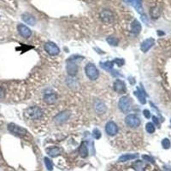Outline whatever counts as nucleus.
Masks as SVG:
<instances>
[{
    "instance_id": "obj_22",
    "label": "nucleus",
    "mask_w": 171,
    "mask_h": 171,
    "mask_svg": "<svg viewBox=\"0 0 171 171\" xmlns=\"http://www.w3.org/2000/svg\"><path fill=\"white\" fill-rule=\"evenodd\" d=\"M95 109H96V111L99 114H104L106 110V107L102 102L100 101H98L96 104H95Z\"/></svg>"
},
{
    "instance_id": "obj_11",
    "label": "nucleus",
    "mask_w": 171,
    "mask_h": 171,
    "mask_svg": "<svg viewBox=\"0 0 171 171\" xmlns=\"http://www.w3.org/2000/svg\"><path fill=\"white\" fill-rule=\"evenodd\" d=\"M154 44H155L154 39H152V38L147 39L144 40V41L141 43V46H140V50H141L143 52H147V51L150 50L151 48L153 46Z\"/></svg>"
},
{
    "instance_id": "obj_33",
    "label": "nucleus",
    "mask_w": 171,
    "mask_h": 171,
    "mask_svg": "<svg viewBox=\"0 0 171 171\" xmlns=\"http://www.w3.org/2000/svg\"><path fill=\"white\" fill-rule=\"evenodd\" d=\"M152 120H153V122H154L155 124L158 126V127H159V126H160V122H159L158 118V117H152Z\"/></svg>"
},
{
    "instance_id": "obj_32",
    "label": "nucleus",
    "mask_w": 171,
    "mask_h": 171,
    "mask_svg": "<svg viewBox=\"0 0 171 171\" xmlns=\"http://www.w3.org/2000/svg\"><path fill=\"white\" fill-rule=\"evenodd\" d=\"M143 159H145L146 161H149V162H151V163L154 162V160H153L152 158H151L149 156H146V155H144V156H143Z\"/></svg>"
},
{
    "instance_id": "obj_6",
    "label": "nucleus",
    "mask_w": 171,
    "mask_h": 171,
    "mask_svg": "<svg viewBox=\"0 0 171 171\" xmlns=\"http://www.w3.org/2000/svg\"><path fill=\"white\" fill-rule=\"evenodd\" d=\"M100 18L104 23L110 24L114 21L115 17H114V13L112 11L108 10V9H104L102 12H100Z\"/></svg>"
},
{
    "instance_id": "obj_9",
    "label": "nucleus",
    "mask_w": 171,
    "mask_h": 171,
    "mask_svg": "<svg viewBox=\"0 0 171 171\" xmlns=\"http://www.w3.org/2000/svg\"><path fill=\"white\" fill-rule=\"evenodd\" d=\"M66 69H67L68 75H70V76H75V75H77V73H78L79 68H78V65L75 62H73V61H68Z\"/></svg>"
},
{
    "instance_id": "obj_7",
    "label": "nucleus",
    "mask_w": 171,
    "mask_h": 171,
    "mask_svg": "<svg viewBox=\"0 0 171 171\" xmlns=\"http://www.w3.org/2000/svg\"><path fill=\"white\" fill-rule=\"evenodd\" d=\"M45 50L50 56H57L60 52L59 47L52 42H47L45 45Z\"/></svg>"
},
{
    "instance_id": "obj_3",
    "label": "nucleus",
    "mask_w": 171,
    "mask_h": 171,
    "mask_svg": "<svg viewBox=\"0 0 171 171\" xmlns=\"http://www.w3.org/2000/svg\"><path fill=\"white\" fill-rule=\"evenodd\" d=\"M8 130L14 135L21 138H24L28 134V131L25 128H21L20 126L16 125L15 123H9L8 125Z\"/></svg>"
},
{
    "instance_id": "obj_35",
    "label": "nucleus",
    "mask_w": 171,
    "mask_h": 171,
    "mask_svg": "<svg viewBox=\"0 0 171 171\" xmlns=\"http://www.w3.org/2000/svg\"><path fill=\"white\" fill-rule=\"evenodd\" d=\"M170 123H171V121H170Z\"/></svg>"
},
{
    "instance_id": "obj_12",
    "label": "nucleus",
    "mask_w": 171,
    "mask_h": 171,
    "mask_svg": "<svg viewBox=\"0 0 171 171\" xmlns=\"http://www.w3.org/2000/svg\"><path fill=\"white\" fill-rule=\"evenodd\" d=\"M69 116H70V113L68 112V111H63V112L59 113L58 115H57L55 117L54 120L58 124H62V123L67 121L68 119L69 118Z\"/></svg>"
},
{
    "instance_id": "obj_34",
    "label": "nucleus",
    "mask_w": 171,
    "mask_h": 171,
    "mask_svg": "<svg viewBox=\"0 0 171 171\" xmlns=\"http://www.w3.org/2000/svg\"><path fill=\"white\" fill-rule=\"evenodd\" d=\"M164 171H171V168H168V167H164L163 168Z\"/></svg>"
},
{
    "instance_id": "obj_20",
    "label": "nucleus",
    "mask_w": 171,
    "mask_h": 171,
    "mask_svg": "<svg viewBox=\"0 0 171 171\" xmlns=\"http://www.w3.org/2000/svg\"><path fill=\"white\" fill-rule=\"evenodd\" d=\"M79 153L80 157L82 158H87L88 155V150H87V144L85 142H82L81 145L80 146L79 149Z\"/></svg>"
},
{
    "instance_id": "obj_19",
    "label": "nucleus",
    "mask_w": 171,
    "mask_h": 171,
    "mask_svg": "<svg viewBox=\"0 0 171 171\" xmlns=\"http://www.w3.org/2000/svg\"><path fill=\"white\" fill-rule=\"evenodd\" d=\"M44 101L46 104H53L57 101V95L55 93H48L44 97Z\"/></svg>"
},
{
    "instance_id": "obj_30",
    "label": "nucleus",
    "mask_w": 171,
    "mask_h": 171,
    "mask_svg": "<svg viewBox=\"0 0 171 171\" xmlns=\"http://www.w3.org/2000/svg\"><path fill=\"white\" fill-rule=\"evenodd\" d=\"M4 95H5V90L3 87L0 86V99H4Z\"/></svg>"
},
{
    "instance_id": "obj_15",
    "label": "nucleus",
    "mask_w": 171,
    "mask_h": 171,
    "mask_svg": "<svg viewBox=\"0 0 171 171\" xmlns=\"http://www.w3.org/2000/svg\"><path fill=\"white\" fill-rule=\"evenodd\" d=\"M21 18H22L23 21H25V23L28 24V25L34 26L35 25V23H36V20H35V18H34L32 15L28 14V13H25V14H23Z\"/></svg>"
},
{
    "instance_id": "obj_31",
    "label": "nucleus",
    "mask_w": 171,
    "mask_h": 171,
    "mask_svg": "<svg viewBox=\"0 0 171 171\" xmlns=\"http://www.w3.org/2000/svg\"><path fill=\"white\" fill-rule=\"evenodd\" d=\"M143 115H144V117L147 118V119H149L151 117V112L148 110H145L144 111H143Z\"/></svg>"
},
{
    "instance_id": "obj_18",
    "label": "nucleus",
    "mask_w": 171,
    "mask_h": 171,
    "mask_svg": "<svg viewBox=\"0 0 171 171\" xmlns=\"http://www.w3.org/2000/svg\"><path fill=\"white\" fill-rule=\"evenodd\" d=\"M134 94L135 95V96L137 97L139 101L142 104H146V96H145V93L142 92L139 88H137V90L134 92Z\"/></svg>"
},
{
    "instance_id": "obj_21",
    "label": "nucleus",
    "mask_w": 171,
    "mask_h": 171,
    "mask_svg": "<svg viewBox=\"0 0 171 171\" xmlns=\"http://www.w3.org/2000/svg\"><path fill=\"white\" fill-rule=\"evenodd\" d=\"M138 158V154H125L121 156L119 158V162H127V161H130V160H133Z\"/></svg>"
},
{
    "instance_id": "obj_24",
    "label": "nucleus",
    "mask_w": 171,
    "mask_h": 171,
    "mask_svg": "<svg viewBox=\"0 0 171 171\" xmlns=\"http://www.w3.org/2000/svg\"><path fill=\"white\" fill-rule=\"evenodd\" d=\"M44 162H45L46 167L48 170L51 171L52 169H53V163H52V161H51L50 158H44Z\"/></svg>"
},
{
    "instance_id": "obj_26",
    "label": "nucleus",
    "mask_w": 171,
    "mask_h": 171,
    "mask_svg": "<svg viewBox=\"0 0 171 171\" xmlns=\"http://www.w3.org/2000/svg\"><path fill=\"white\" fill-rule=\"evenodd\" d=\"M134 167L136 171H142V169L144 167V163H143V162H141V161L138 160V161H136V162L134 163Z\"/></svg>"
},
{
    "instance_id": "obj_25",
    "label": "nucleus",
    "mask_w": 171,
    "mask_h": 171,
    "mask_svg": "<svg viewBox=\"0 0 171 171\" xmlns=\"http://www.w3.org/2000/svg\"><path fill=\"white\" fill-rule=\"evenodd\" d=\"M146 130L149 134H153L155 132V126L151 122H148L146 125Z\"/></svg>"
},
{
    "instance_id": "obj_13",
    "label": "nucleus",
    "mask_w": 171,
    "mask_h": 171,
    "mask_svg": "<svg viewBox=\"0 0 171 171\" xmlns=\"http://www.w3.org/2000/svg\"><path fill=\"white\" fill-rule=\"evenodd\" d=\"M113 87H114V90L117 92H118V93H125L126 92L125 83L121 80H115Z\"/></svg>"
},
{
    "instance_id": "obj_8",
    "label": "nucleus",
    "mask_w": 171,
    "mask_h": 171,
    "mask_svg": "<svg viewBox=\"0 0 171 171\" xmlns=\"http://www.w3.org/2000/svg\"><path fill=\"white\" fill-rule=\"evenodd\" d=\"M105 132L110 136H114L118 133V127L114 121H109L105 125Z\"/></svg>"
},
{
    "instance_id": "obj_28",
    "label": "nucleus",
    "mask_w": 171,
    "mask_h": 171,
    "mask_svg": "<svg viewBox=\"0 0 171 171\" xmlns=\"http://www.w3.org/2000/svg\"><path fill=\"white\" fill-rule=\"evenodd\" d=\"M113 62H114V63L117 64L119 67L122 66V65L124 64V63H125V61H124L123 59H121V58H116L115 60H113Z\"/></svg>"
},
{
    "instance_id": "obj_10",
    "label": "nucleus",
    "mask_w": 171,
    "mask_h": 171,
    "mask_svg": "<svg viewBox=\"0 0 171 171\" xmlns=\"http://www.w3.org/2000/svg\"><path fill=\"white\" fill-rule=\"evenodd\" d=\"M17 29H18L19 34H21V36L25 39H28L32 35V31L30 30L29 28H28L24 24H19L17 26Z\"/></svg>"
},
{
    "instance_id": "obj_23",
    "label": "nucleus",
    "mask_w": 171,
    "mask_h": 171,
    "mask_svg": "<svg viewBox=\"0 0 171 171\" xmlns=\"http://www.w3.org/2000/svg\"><path fill=\"white\" fill-rule=\"evenodd\" d=\"M106 40L109 43V45L112 46H117L119 44V39L117 38L114 37V36H110L106 39Z\"/></svg>"
},
{
    "instance_id": "obj_5",
    "label": "nucleus",
    "mask_w": 171,
    "mask_h": 171,
    "mask_svg": "<svg viewBox=\"0 0 171 171\" xmlns=\"http://www.w3.org/2000/svg\"><path fill=\"white\" fill-rule=\"evenodd\" d=\"M125 123L128 127L132 128H138L139 126L140 125V120L135 115L130 114V115L126 117Z\"/></svg>"
},
{
    "instance_id": "obj_29",
    "label": "nucleus",
    "mask_w": 171,
    "mask_h": 171,
    "mask_svg": "<svg viewBox=\"0 0 171 171\" xmlns=\"http://www.w3.org/2000/svg\"><path fill=\"white\" fill-rule=\"evenodd\" d=\"M93 137L95 138L96 139H100L101 138V132L99 131V129H95L93 130Z\"/></svg>"
},
{
    "instance_id": "obj_17",
    "label": "nucleus",
    "mask_w": 171,
    "mask_h": 171,
    "mask_svg": "<svg viewBox=\"0 0 171 171\" xmlns=\"http://www.w3.org/2000/svg\"><path fill=\"white\" fill-rule=\"evenodd\" d=\"M141 25H140V23L137 21V20H135L132 22V24H131V31H132V33L135 35H137L140 33V31H141Z\"/></svg>"
},
{
    "instance_id": "obj_27",
    "label": "nucleus",
    "mask_w": 171,
    "mask_h": 171,
    "mask_svg": "<svg viewBox=\"0 0 171 171\" xmlns=\"http://www.w3.org/2000/svg\"><path fill=\"white\" fill-rule=\"evenodd\" d=\"M162 146L164 149H169L171 146V143L169 139H163L162 141Z\"/></svg>"
},
{
    "instance_id": "obj_16",
    "label": "nucleus",
    "mask_w": 171,
    "mask_h": 171,
    "mask_svg": "<svg viewBox=\"0 0 171 171\" xmlns=\"http://www.w3.org/2000/svg\"><path fill=\"white\" fill-rule=\"evenodd\" d=\"M46 153L49 155L50 157L52 158H56L58 157L60 153H61V150L57 146H53V147H49L46 149Z\"/></svg>"
},
{
    "instance_id": "obj_2",
    "label": "nucleus",
    "mask_w": 171,
    "mask_h": 171,
    "mask_svg": "<svg viewBox=\"0 0 171 171\" xmlns=\"http://www.w3.org/2000/svg\"><path fill=\"white\" fill-rule=\"evenodd\" d=\"M85 73L88 78L92 80H96L99 76V72L98 70V69L92 63H88L85 67Z\"/></svg>"
},
{
    "instance_id": "obj_1",
    "label": "nucleus",
    "mask_w": 171,
    "mask_h": 171,
    "mask_svg": "<svg viewBox=\"0 0 171 171\" xmlns=\"http://www.w3.org/2000/svg\"><path fill=\"white\" fill-rule=\"evenodd\" d=\"M26 115L32 120H39L43 117L44 112L41 108L38 106H34V107H29L26 110Z\"/></svg>"
},
{
    "instance_id": "obj_14",
    "label": "nucleus",
    "mask_w": 171,
    "mask_h": 171,
    "mask_svg": "<svg viewBox=\"0 0 171 171\" xmlns=\"http://www.w3.org/2000/svg\"><path fill=\"white\" fill-rule=\"evenodd\" d=\"M100 65L101 67L103 68L104 69H105L106 71L110 72V73L112 75H114V76H118V75H120L118 73H117V71L113 69V65H114V62H113V61H110V62H105V63H101Z\"/></svg>"
},
{
    "instance_id": "obj_4",
    "label": "nucleus",
    "mask_w": 171,
    "mask_h": 171,
    "mask_svg": "<svg viewBox=\"0 0 171 171\" xmlns=\"http://www.w3.org/2000/svg\"><path fill=\"white\" fill-rule=\"evenodd\" d=\"M118 106L123 113L129 112L131 110V101L128 97H121L118 102Z\"/></svg>"
}]
</instances>
